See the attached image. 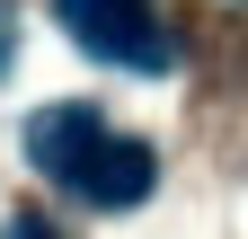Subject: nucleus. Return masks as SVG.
Here are the masks:
<instances>
[{"label": "nucleus", "mask_w": 248, "mask_h": 239, "mask_svg": "<svg viewBox=\"0 0 248 239\" xmlns=\"http://www.w3.org/2000/svg\"><path fill=\"white\" fill-rule=\"evenodd\" d=\"M151 177H160L151 142H133V133H98V151L80 160L71 195H80V204H107V213H124V204H142V195H151Z\"/></svg>", "instance_id": "7ed1b4c3"}, {"label": "nucleus", "mask_w": 248, "mask_h": 239, "mask_svg": "<svg viewBox=\"0 0 248 239\" xmlns=\"http://www.w3.org/2000/svg\"><path fill=\"white\" fill-rule=\"evenodd\" d=\"M53 18H62V36H71L80 53H98V62H115V71L160 80L177 62V45H169V27H160L151 0H53Z\"/></svg>", "instance_id": "f257e3e1"}, {"label": "nucleus", "mask_w": 248, "mask_h": 239, "mask_svg": "<svg viewBox=\"0 0 248 239\" xmlns=\"http://www.w3.org/2000/svg\"><path fill=\"white\" fill-rule=\"evenodd\" d=\"M9 27H18V18H9V0H0V71H9Z\"/></svg>", "instance_id": "20e7f679"}, {"label": "nucleus", "mask_w": 248, "mask_h": 239, "mask_svg": "<svg viewBox=\"0 0 248 239\" xmlns=\"http://www.w3.org/2000/svg\"><path fill=\"white\" fill-rule=\"evenodd\" d=\"M98 133H107V115L98 106H80V98H53V106H36L27 115V160H36V177H53V186H71L80 177V160L98 151Z\"/></svg>", "instance_id": "f03ea898"}]
</instances>
